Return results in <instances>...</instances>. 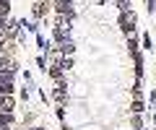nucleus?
Here are the masks:
<instances>
[{"label":"nucleus","instance_id":"obj_3","mask_svg":"<svg viewBox=\"0 0 156 130\" xmlns=\"http://www.w3.org/2000/svg\"><path fill=\"white\" fill-rule=\"evenodd\" d=\"M55 5H57V11L60 13H65V16H73V0H55Z\"/></svg>","mask_w":156,"mask_h":130},{"label":"nucleus","instance_id":"obj_1","mask_svg":"<svg viewBox=\"0 0 156 130\" xmlns=\"http://www.w3.org/2000/svg\"><path fill=\"white\" fill-rule=\"evenodd\" d=\"M0 70H11V73H16V62H13L11 55H0Z\"/></svg>","mask_w":156,"mask_h":130},{"label":"nucleus","instance_id":"obj_6","mask_svg":"<svg viewBox=\"0 0 156 130\" xmlns=\"http://www.w3.org/2000/svg\"><path fill=\"white\" fill-rule=\"evenodd\" d=\"M60 50L65 52V55H70V52L76 50V47H73V42H70V39H62V42H60Z\"/></svg>","mask_w":156,"mask_h":130},{"label":"nucleus","instance_id":"obj_12","mask_svg":"<svg viewBox=\"0 0 156 130\" xmlns=\"http://www.w3.org/2000/svg\"><path fill=\"white\" fill-rule=\"evenodd\" d=\"M37 44L42 47V50H47V42H44V37H37Z\"/></svg>","mask_w":156,"mask_h":130},{"label":"nucleus","instance_id":"obj_9","mask_svg":"<svg viewBox=\"0 0 156 130\" xmlns=\"http://www.w3.org/2000/svg\"><path fill=\"white\" fill-rule=\"evenodd\" d=\"M133 112H135V114L143 112V102H140V99H135V102H133Z\"/></svg>","mask_w":156,"mask_h":130},{"label":"nucleus","instance_id":"obj_2","mask_svg":"<svg viewBox=\"0 0 156 130\" xmlns=\"http://www.w3.org/2000/svg\"><path fill=\"white\" fill-rule=\"evenodd\" d=\"M13 109V96L11 94H0V112L5 114V112H11Z\"/></svg>","mask_w":156,"mask_h":130},{"label":"nucleus","instance_id":"obj_10","mask_svg":"<svg viewBox=\"0 0 156 130\" xmlns=\"http://www.w3.org/2000/svg\"><path fill=\"white\" fill-rule=\"evenodd\" d=\"M50 73H52V76H55V78H57V81H60V78H62V68H60V65H55V68H52V70H50Z\"/></svg>","mask_w":156,"mask_h":130},{"label":"nucleus","instance_id":"obj_5","mask_svg":"<svg viewBox=\"0 0 156 130\" xmlns=\"http://www.w3.org/2000/svg\"><path fill=\"white\" fill-rule=\"evenodd\" d=\"M11 112H5V114H3V112H0V130H11Z\"/></svg>","mask_w":156,"mask_h":130},{"label":"nucleus","instance_id":"obj_7","mask_svg":"<svg viewBox=\"0 0 156 130\" xmlns=\"http://www.w3.org/2000/svg\"><path fill=\"white\" fill-rule=\"evenodd\" d=\"M34 16H37V18L44 16V3H34Z\"/></svg>","mask_w":156,"mask_h":130},{"label":"nucleus","instance_id":"obj_11","mask_svg":"<svg viewBox=\"0 0 156 130\" xmlns=\"http://www.w3.org/2000/svg\"><path fill=\"white\" fill-rule=\"evenodd\" d=\"M60 68H65V70L73 68V60H70V57H68V60H62V62H60Z\"/></svg>","mask_w":156,"mask_h":130},{"label":"nucleus","instance_id":"obj_13","mask_svg":"<svg viewBox=\"0 0 156 130\" xmlns=\"http://www.w3.org/2000/svg\"><path fill=\"white\" fill-rule=\"evenodd\" d=\"M34 130H42V128H34Z\"/></svg>","mask_w":156,"mask_h":130},{"label":"nucleus","instance_id":"obj_8","mask_svg":"<svg viewBox=\"0 0 156 130\" xmlns=\"http://www.w3.org/2000/svg\"><path fill=\"white\" fill-rule=\"evenodd\" d=\"M55 99L60 104H65V89H62V86H60V89H55Z\"/></svg>","mask_w":156,"mask_h":130},{"label":"nucleus","instance_id":"obj_4","mask_svg":"<svg viewBox=\"0 0 156 130\" xmlns=\"http://www.w3.org/2000/svg\"><path fill=\"white\" fill-rule=\"evenodd\" d=\"M120 23H122V31H133V23H135V16H133V13H130V16H128V13H122V18H120Z\"/></svg>","mask_w":156,"mask_h":130}]
</instances>
